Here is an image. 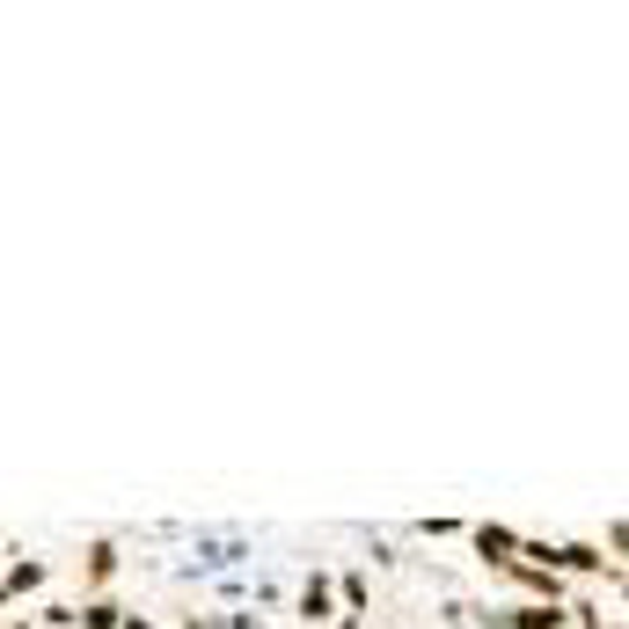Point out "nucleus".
Listing matches in <instances>:
<instances>
[{
    "label": "nucleus",
    "mask_w": 629,
    "mask_h": 629,
    "mask_svg": "<svg viewBox=\"0 0 629 629\" xmlns=\"http://www.w3.org/2000/svg\"><path fill=\"white\" fill-rule=\"evenodd\" d=\"M512 629H563V608H549V600H527V608H512Z\"/></svg>",
    "instance_id": "f257e3e1"
},
{
    "label": "nucleus",
    "mask_w": 629,
    "mask_h": 629,
    "mask_svg": "<svg viewBox=\"0 0 629 629\" xmlns=\"http://www.w3.org/2000/svg\"><path fill=\"white\" fill-rule=\"evenodd\" d=\"M300 615H308V622H330V578H308V586H300Z\"/></svg>",
    "instance_id": "f03ea898"
},
{
    "label": "nucleus",
    "mask_w": 629,
    "mask_h": 629,
    "mask_svg": "<svg viewBox=\"0 0 629 629\" xmlns=\"http://www.w3.org/2000/svg\"><path fill=\"white\" fill-rule=\"evenodd\" d=\"M476 549L498 563H512V549H520V535H506V527H476Z\"/></svg>",
    "instance_id": "7ed1b4c3"
},
{
    "label": "nucleus",
    "mask_w": 629,
    "mask_h": 629,
    "mask_svg": "<svg viewBox=\"0 0 629 629\" xmlns=\"http://www.w3.org/2000/svg\"><path fill=\"white\" fill-rule=\"evenodd\" d=\"M110 571H118V549H110V542H96V549H88V578H96V586H103Z\"/></svg>",
    "instance_id": "20e7f679"
},
{
    "label": "nucleus",
    "mask_w": 629,
    "mask_h": 629,
    "mask_svg": "<svg viewBox=\"0 0 629 629\" xmlns=\"http://www.w3.org/2000/svg\"><path fill=\"white\" fill-rule=\"evenodd\" d=\"M8 586H16V593H30V586H44V563H16V571H8Z\"/></svg>",
    "instance_id": "39448f33"
},
{
    "label": "nucleus",
    "mask_w": 629,
    "mask_h": 629,
    "mask_svg": "<svg viewBox=\"0 0 629 629\" xmlns=\"http://www.w3.org/2000/svg\"><path fill=\"white\" fill-rule=\"evenodd\" d=\"M81 629H118V608H110V600H96V608L81 615Z\"/></svg>",
    "instance_id": "423d86ee"
},
{
    "label": "nucleus",
    "mask_w": 629,
    "mask_h": 629,
    "mask_svg": "<svg viewBox=\"0 0 629 629\" xmlns=\"http://www.w3.org/2000/svg\"><path fill=\"white\" fill-rule=\"evenodd\" d=\"M191 629H212V622H191Z\"/></svg>",
    "instance_id": "0eeeda50"
}]
</instances>
